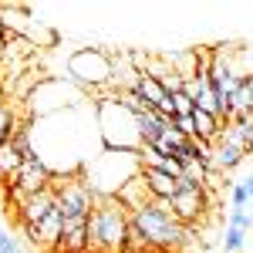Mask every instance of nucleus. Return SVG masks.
Here are the masks:
<instances>
[{"label": "nucleus", "mask_w": 253, "mask_h": 253, "mask_svg": "<svg viewBox=\"0 0 253 253\" xmlns=\"http://www.w3.org/2000/svg\"><path fill=\"white\" fill-rule=\"evenodd\" d=\"M128 219H132L128 247H159V250H169V247H179L189 236V230H182V223L172 216V206L162 203V199L145 203Z\"/></svg>", "instance_id": "f257e3e1"}, {"label": "nucleus", "mask_w": 253, "mask_h": 253, "mask_svg": "<svg viewBox=\"0 0 253 253\" xmlns=\"http://www.w3.org/2000/svg\"><path fill=\"white\" fill-rule=\"evenodd\" d=\"M138 172H142L138 152L101 149V152L84 166V182L91 186V193H95L98 199H115Z\"/></svg>", "instance_id": "f03ea898"}, {"label": "nucleus", "mask_w": 253, "mask_h": 253, "mask_svg": "<svg viewBox=\"0 0 253 253\" xmlns=\"http://www.w3.org/2000/svg\"><path fill=\"white\" fill-rule=\"evenodd\" d=\"M128 233H132L128 210L118 199H98L88 216V250L122 253L128 250Z\"/></svg>", "instance_id": "7ed1b4c3"}, {"label": "nucleus", "mask_w": 253, "mask_h": 253, "mask_svg": "<svg viewBox=\"0 0 253 253\" xmlns=\"http://www.w3.org/2000/svg\"><path fill=\"white\" fill-rule=\"evenodd\" d=\"M95 115H98V135H101V145L105 149H118V152H138L142 149L138 118L118 101V95L98 98Z\"/></svg>", "instance_id": "20e7f679"}, {"label": "nucleus", "mask_w": 253, "mask_h": 253, "mask_svg": "<svg viewBox=\"0 0 253 253\" xmlns=\"http://www.w3.org/2000/svg\"><path fill=\"white\" fill-rule=\"evenodd\" d=\"M64 78L81 91L112 88V58L105 51H95V47H81L68 58V75Z\"/></svg>", "instance_id": "39448f33"}, {"label": "nucleus", "mask_w": 253, "mask_h": 253, "mask_svg": "<svg viewBox=\"0 0 253 253\" xmlns=\"http://www.w3.org/2000/svg\"><path fill=\"white\" fill-rule=\"evenodd\" d=\"M169 206H172V216L179 223H193L203 216L206 210V186H196L189 179H179V186H175V196L169 199Z\"/></svg>", "instance_id": "423d86ee"}, {"label": "nucleus", "mask_w": 253, "mask_h": 253, "mask_svg": "<svg viewBox=\"0 0 253 253\" xmlns=\"http://www.w3.org/2000/svg\"><path fill=\"white\" fill-rule=\"evenodd\" d=\"M54 210H58V196H54V189H44V193L27 196V199L17 206L20 226H41Z\"/></svg>", "instance_id": "0eeeda50"}, {"label": "nucleus", "mask_w": 253, "mask_h": 253, "mask_svg": "<svg viewBox=\"0 0 253 253\" xmlns=\"http://www.w3.org/2000/svg\"><path fill=\"white\" fill-rule=\"evenodd\" d=\"M243 159H247V152H243L240 145H233L230 138L219 135L213 142V169H216V172H230V169H236Z\"/></svg>", "instance_id": "6e6552de"}, {"label": "nucleus", "mask_w": 253, "mask_h": 253, "mask_svg": "<svg viewBox=\"0 0 253 253\" xmlns=\"http://www.w3.org/2000/svg\"><path fill=\"white\" fill-rule=\"evenodd\" d=\"M20 166H24V156L17 152V145H14V138L10 142H3L0 145V186H14L20 175Z\"/></svg>", "instance_id": "1a4fd4ad"}, {"label": "nucleus", "mask_w": 253, "mask_h": 253, "mask_svg": "<svg viewBox=\"0 0 253 253\" xmlns=\"http://www.w3.org/2000/svg\"><path fill=\"white\" fill-rule=\"evenodd\" d=\"M115 199L122 203V206H125V210H128V216L135 213V210H142L145 203H152V193H149V186H145L142 172H138L135 179H132V182H128V186H125V189L115 196Z\"/></svg>", "instance_id": "9d476101"}, {"label": "nucleus", "mask_w": 253, "mask_h": 253, "mask_svg": "<svg viewBox=\"0 0 253 253\" xmlns=\"http://www.w3.org/2000/svg\"><path fill=\"white\" fill-rule=\"evenodd\" d=\"M142 179H145V186H149L152 199H162V203H169V199L175 196V186H179V179L159 172V169H142Z\"/></svg>", "instance_id": "9b49d317"}, {"label": "nucleus", "mask_w": 253, "mask_h": 253, "mask_svg": "<svg viewBox=\"0 0 253 253\" xmlns=\"http://www.w3.org/2000/svg\"><path fill=\"white\" fill-rule=\"evenodd\" d=\"M138 118V135H142V145H152L159 135H162V128H166V118L156 115V112H142Z\"/></svg>", "instance_id": "f8f14e48"}, {"label": "nucleus", "mask_w": 253, "mask_h": 253, "mask_svg": "<svg viewBox=\"0 0 253 253\" xmlns=\"http://www.w3.org/2000/svg\"><path fill=\"white\" fill-rule=\"evenodd\" d=\"M17 125H20V122L14 118V108H10V105H0V145L14 138Z\"/></svg>", "instance_id": "ddd939ff"}, {"label": "nucleus", "mask_w": 253, "mask_h": 253, "mask_svg": "<svg viewBox=\"0 0 253 253\" xmlns=\"http://www.w3.org/2000/svg\"><path fill=\"white\" fill-rule=\"evenodd\" d=\"M243 243H247V230L226 226V233H223V250H226V253H236V250H243Z\"/></svg>", "instance_id": "4468645a"}, {"label": "nucleus", "mask_w": 253, "mask_h": 253, "mask_svg": "<svg viewBox=\"0 0 253 253\" xmlns=\"http://www.w3.org/2000/svg\"><path fill=\"white\" fill-rule=\"evenodd\" d=\"M247 203H250V196L243 189V182H233L230 186V210H247Z\"/></svg>", "instance_id": "2eb2a0df"}, {"label": "nucleus", "mask_w": 253, "mask_h": 253, "mask_svg": "<svg viewBox=\"0 0 253 253\" xmlns=\"http://www.w3.org/2000/svg\"><path fill=\"white\" fill-rule=\"evenodd\" d=\"M172 108H175V115H193L196 101L186 95V91H179V95H172Z\"/></svg>", "instance_id": "dca6fc26"}, {"label": "nucleus", "mask_w": 253, "mask_h": 253, "mask_svg": "<svg viewBox=\"0 0 253 253\" xmlns=\"http://www.w3.org/2000/svg\"><path fill=\"white\" fill-rule=\"evenodd\" d=\"M172 128H179L186 138H196V122H193V115H175L172 118Z\"/></svg>", "instance_id": "f3484780"}, {"label": "nucleus", "mask_w": 253, "mask_h": 253, "mask_svg": "<svg viewBox=\"0 0 253 253\" xmlns=\"http://www.w3.org/2000/svg\"><path fill=\"white\" fill-rule=\"evenodd\" d=\"M230 226L250 230V210H230Z\"/></svg>", "instance_id": "a211bd4d"}, {"label": "nucleus", "mask_w": 253, "mask_h": 253, "mask_svg": "<svg viewBox=\"0 0 253 253\" xmlns=\"http://www.w3.org/2000/svg\"><path fill=\"white\" fill-rule=\"evenodd\" d=\"M0 253H24V250H20V240L0 230Z\"/></svg>", "instance_id": "6ab92c4d"}, {"label": "nucleus", "mask_w": 253, "mask_h": 253, "mask_svg": "<svg viewBox=\"0 0 253 253\" xmlns=\"http://www.w3.org/2000/svg\"><path fill=\"white\" fill-rule=\"evenodd\" d=\"M240 182H243V189H247V196H250V203H253V172L247 179H240Z\"/></svg>", "instance_id": "aec40b11"}, {"label": "nucleus", "mask_w": 253, "mask_h": 253, "mask_svg": "<svg viewBox=\"0 0 253 253\" xmlns=\"http://www.w3.org/2000/svg\"><path fill=\"white\" fill-rule=\"evenodd\" d=\"M3 91H7V81L0 78V105H7V101H3Z\"/></svg>", "instance_id": "412c9836"}, {"label": "nucleus", "mask_w": 253, "mask_h": 253, "mask_svg": "<svg viewBox=\"0 0 253 253\" xmlns=\"http://www.w3.org/2000/svg\"><path fill=\"white\" fill-rule=\"evenodd\" d=\"M243 84H247V91H250V101H253V75H250L247 81H243Z\"/></svg>", "instance_id": "4be33fe9"}, {"label": "nucleus", "mask_w": 253, "mask_h": 253, "mask_svg": "<svg viewBox=\"0 0 253 253\" xmlns=\"http://www.w3.org/2000/svg\"><path fill=\"white\" fill-rule=\"evenodd\" d=\"M0 64H3V41H0Z\"/></svg>", "instance_id": "5701e85b"}, {"label": "nucleus", "mask_w": 253, "mask_h": 253, "mask_svg": "<svg viewBox=\"0 0 253 253\" xmlns=\"http://www.w3.org/2000/svg\"><path fill=\"white\" fill-rule=\"evenodd\" d=\"M203 253H210V250H203Z\"/></svg>", "instance_id": "b1692460"}]
</instances>
